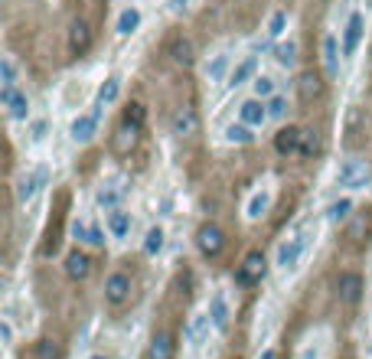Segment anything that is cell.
I'll return each mask as SVG.
<instances>
[{
  "mask_svg": "<svg viewBox=\"0 0 372 359\" xmlns=\"http://www.w3.org/2000/svg\"><path fill=\"white\" fill-rule=\"evenodd\" d=\"M310 245H313V238H310V229H294V232H287L278 248H274V268L281 274H294L304 265L307 258Z\"/></svg>",
  "mask_w": 372,
  "mask_h": 359,
  "instance_id": "obj_1",
  "label": "cell"
},
{
  "mask_svg": "<svg viewBox=\"0 0 372 359\" xmlns=\"http://www.w3.org/2000/svg\"><path fill=\"white\" fill-rule=\"evenodd\" d=\"M336 186L347 189V193H362V189H369L372 186L369 161H362V157H347V161H340V167H336Z\"/></svg>",
  "mask_w": 372,
  "mask_h": 359,
  "instance_id": "obj_2",
  "label": "cell"
},
{
  "mask_svg": "<svg viewBox=\"0 0 372 359\" xmlns=\"http://www.w3.org/2000/svg\"><path fill=\"white\" fill-rule=\"evenodd\" d=\"M101 112L105 108H92V112H82V114H75L72 124H69V141L72 144H79V147H85V144H92L95 137H99L101 131Z\"/></svg>",
  "mask_w": 372,
  "mask_h": 359,
  "instance_id": "obj_3",
  "label": "cell"
},
{
  "mask_svg": "<svg viewBox=\"0 0 372 359\" xmlns=\"http://www.w3.org/2000/svg\"><path fill=\"white\" fill-rule=\"evenodd\" d=\"M362 39H366V13L362 10H353L347 17V23L340 26V43H343V56L353 59L360 52Z\"/></svg>",
  "mask_w": 372,
  "mask_h": 359,
  "instance_id": "obj_4",
  "label": "cell"
},
{
  "mask_svg": "<svg viewBox=\"0 0 372 359\" xmlns=\"http://www.w3.org/2000/svg\"><path fill=\"white\" fill-rule=\"evenodd\" d=\"M46 183H50V170H46V167H33V170L20 174V180H17V203H20V206H30V203L43 193Z\"/></svg>",
  "mask_w": 372,
  "mask_h": 359,
  "instance_id": "obj_5",
  "label": "cell"
},
{
  "mask_svg": "<svg viewBox=\"0 0 372 359\" xmlns=\"http://www.w3.org/2000/svg\"><path fill=\"white\" fill-rule=\"evenodd\" d=\"M232 65H236L232 52H229V50H216L209 59L203 62V79H206L209 85H223V82H229Z\"/></svg>",
  "mask_w": 372,
  "mask_h": 359,
  "instance_id": "obj_6",
  "label": "cell"
},
{
  "mask_svg": "<svg viewBox=\"0 0 372 359\" xmlns=\"http://www.w3.org/2000/svg\"><path fill=\"white\" fill-rule=\"evenodd\" d=\"M72 238L79 242V245L101 248L112 236H108V229H105V225L92 223V219H85V216H75V223H72Z\"/></svg>",
  "mask_w": 372,
  "mask_h": 359,
  "instance_id": "obj_7",
  "label": "cell"
},
{
  "mask_svg": "<svg viewBox=\"0 0 372 359\" xmlns=\"http://www.w3.org/2000/svg\"><path fill=\"white\" fill-rule=\"evenodd\" d=\"M271 203H274V186H271V180H265V183H261L258 189L245 199V219L248 223L265 219V216L271 212Z\"/></svg>",
  "mask_w": 372,
  "mask_h": 359,
  "instance_id": "obj_8",
  "label": "cell"
},
{
  "mask_svg": "<svg viewBox=\"0 0 372 359\" xmlns=\"http://www.w3.org/2000/svg\"><path fill=\"white\" fill-rule=\"evenodd\" d=\"M236 118H238V121H245L248 127H255V131H261L265 124L271 121V114H268V101L255 99V95H248V99L238 101Z\"/></svg>",
  "mask_w": 372,
  "mask_h": 359,
  "instance_id": "obj_9",
  "label": "cell"
},
{
  "mask_svg": "<svg viewBox=\"0 0 372 359\" xmlns=\"http://www.w3.org/2000/svg\"><path fill=\"white\" fill-rule=\"evenodd\" d=\"M0 105L10 121H30V95L23 88H0Z\"/></svg>",
  "mask_w": 372,
  "mask_h": 359,
  "instance_id": "obj_10",
  "label": "cell"
},
{
  "mask_svg": "<svg viewBox=\"0 0 372 359\" xmlns=\"http://www.w3.org/2000/svg\"><path fill=\"white\" fill-rule=\"evenodd\" d=\"M212 334H216V323H212L209 310H199V314H193L189 323H186V340H189V347H193V349L206 347Z\"/></svg>",
  "mask_w": 372,
  "mask_h": 359,
  "instance_id": "obj_11",
  "label": "cell"
},
{
  "mask_svg": "<svg viewBox=\"0 0 372 359\" xmlns=\"http://www.w3.org/2000/svg\"><path fill=\"white\" fill-rule=\"evenodd\" d=\"M196 248H199V255H203V258H216V255H219V252L225 248V232H223V229H219L216 223L199 225Z\"/></svg>",
  "mask_w": 372,
  "mask_h": 359,
  "instance_id": "obj_12",
  "label": "cell"
},
{
  "mask_svg": "<svg viewBox=\"0 0 372 359\" xmlns=\"http://www.w3.org/2000/svg\"><path fill=\"white\" fill-rule=\"evenodd\" d=\"M320 56H323V72L327 79H340V65H343V43L336 33H327L323 37V46H320Z\"/></svg>",
  "mask_w": 372,
  "mask_h": 359,
  "instance_id": "obj_13",
  "label": "cell"
},
{
  "mask_svg": "<svg viewBox=\"0 0 372 359\" xmlns=\"http://www.w3.org/2000/svg\"><path fill=\"white\" fill-rule=\"evenodd\" d=\"M265 274H268V258L261 252H248L245 258H242V265H238L236 281L238 285H258Z\"/></svg>",
  "mask_w": 372,
  "mask_h": 359,
  "instance_id": "obj_14",
  "label": "cell"
},
{
  "mask_svg": "<svg viewBox=\"0 0 372 359\" xmlns=\"http://www.w3.org/2000/svg\"><path fill=\"white\" fill-rule=\"evenodd\" d=\"M105 229H108V236L124 242V238L134 232V212L124 209V206H114V209L105 212Z\"/></svg>",
  "mask_w": 372,
  "mask_h": 359,
  "instance_id": "obj_15",
  "label": "cell"
},
{
  "mask_svg": "<svg viewBox=\"0 0 372 359\" xmlns=\"http://www.w3.org/2000/svg\"><path fill=\"white\" fill-rule=\"evenodd\" d=\"M121 199H124V186L118 176H108V180H101L99 189H95V206L99 209H114V206H121Z\"/></svg>",
  "mask_w": 372,
  "mask_h": 359,
  "instance_id": "obj_16",
  "label": "cell"
},
{
  "mask_svg": "<svg viewBox=\"0 0 372 359\" xmlns=\"http://www.w3.org/2000/svg\"><path fill=\"white\" fill-rule=\"evenodd\" d=\"M209 317L212 323H216V334H225L229 330V323H232V300H229V294L225 291H216L209 298Z\"/></svg>",
  "mask_w": 372,
  "mask_h": 359,
  "instance_id": "obj_17",
  "label": "cell"
},
{
  "mask_svg": "<svg viewBox=\"0 0 372 359\" xmlns=\"http://www.w3.org/2000/svg\"><path fill=\"white\" fill-rule=\"evenodd\" d=\"M127 298H131V278L121 271L108 274V278H105V300H108L112 307H121Z\"/></svg>",
  "mask_w": 372,
  "mask_h": 359,
  "instance_id": "obj_18",
  "label": "cell"
},
{
  "mask_svg": "<svg viewBox=\"0 0 372 359\" xmlns=\"http://www.w3.org/2000/svg\"><path fill=\"white\" fill-rule=\"evenodd\" d=\"M141 23H144V13H141V7H124V10H118V17H114V33L118 37H134L137 30H141Z\"/></svg>",
  "mask_w": 372,
  "mask_h": 359,
  "instance_id": "obj_19",
  "label": "cell"
},
{
  "mask_svg": "<svg viewBox=\"0 0 372 359\" xmlns=\"http://www.w3.org/2000/svg\"><path fill=\"white\" fill-rule=\"evenodd\" d=\"M274 147H278V154H285V157L300 154L304 150V131L300 127H281L278 137H274Z\"/></svg>",
  "mask_w": 372,
  "mask_h": 359,
  "instance_id": "obj_20",
  "label": "cell"
},
{
  "mask_svg": "<svg viewBox=\"0 0 372 359\" xmlns=\"http://www.w3.org/2000/svg\"><path fill=\"white\" fill-rule=\"evenodd\" d=\"M258 75V59L255 56H245L242 62L232 65V72H229V88H242V85H251V79Z\"/></svg>",
  "mask_w": 372,
  "mask_h": 359,
  "instance_id": "obj_21",
  "label": "cell"
},
{
  "mask_svg": "<svg viewBox=\"0 0 372 359\" xmlns=\"http://www.w3.org/2000/svg\"><path fill=\"white\" fill-rule=\"evenodd\" d=\"M255 127H248L245 121H232V124H225L223 127V141L225 144H236V147H248V144H255Z\"/></svg>",
  "mask_w": 372,
  "mask_h": 359,
  "instance_id": "obj_22",
  "label": "cell"
},
{
  "mask_svg": "<svg viewBox=\"0 0 372 359\" xmlns=\"http://www.w3.org/2000/svg\"><path fill=\"white\" fill-rule=\"evenodd\" d=\"M298 37H285L281 43H274V62L285 69V72H291L294 65H298Z\"/></svg>",
  "mask_w": 372,
  "mask_h": 359,
  "instance_id": "obj_23",
  "label": "cell"
},
{
  "mask_svg": "<svg viewBox=\"0 0 372 359\" xmlns=\"http://www.w3.org/2000/svg\"><path fill=\"white\" fill-rule=\"evenodd\" d=\"M137 134H141V124L124 118L121 127L114 131V150H118V154H131V150L137 147Z\"/></svg>",
  "mask_w": 372,
  "mask_h": 359,
  "instance_id": "obj_24",
  "label": "cell"
},
{
  "mask_svg": "<svg viewBox=\"0 0 372 359\" xmlns=\"http://www.w3.org/2000/svg\"><path fill=\"white\" fill-rule=\"evenodd\" d=\"M287 30H291V13L287 10H274L268 17V23H265V39L268 43H281L287 37Z\"/></svg>",
  "mask_w": 372,
  "mask_h": 359,
  "instance_id": "obj_25",
  "label": "cell"
},
{
  "mask_svg": "<svg viewBox=\"0 0 372 359\" xmlns=\"http://www.w3.org/2000/svg\"><path fill=\"white\" fill-rule=\"evenodd\" d=\"M118 99H121V79L118 75H108L99 85V92H95V105L99 108H112V105H118Z\"/></svg>",
  "mask_w": 372,
  "mask_h": 359,
  "instance_id": "obj_26",
  "label": "cell"
},
{
  "mask_svg": "<svg viewBox=\"0 0 372 359\" xmlns=\"http://www.w3.org/2000/svg\"><path fill=\"white\" fill-rule=\"evenodd\" d=\"M88 46H92V30H88L85 20H75L69 26V50L75 56H82V52H88Z\"/></svg>",
  "mask_w": 372,
  "mask_h": 359,
  "instance_id": "obj_27",
  "label": "cell"
},
{
  "mask_svg": "<svg viewBox=\"0 0 372 359\" xmlns=\"http://www.w3.org/2000/svg\"><path fill=\"white\" fill-rule=\"evenodd\" d=\"M251 95L255 99H261V101H268V99H274L278 92H281V85H278V79H274L271 72H258L255 79H251Z\"/></svg>",
  "mask_w": 372,
  "mask_h": 359,
  "instance_id": "obj_28",
  "label": "cell"
},
{
  "mask_svg": "<svg viewBox=\"0 0 372 359\" xmlns=\"http://www.w3.org/2000/svg\"><path fill=\"white\" fill-rule=\"evenodd\" d=\"M141 248H144V255H147V258H157L163 248H167V229H163V225H150L147 232H144Z\"/></svg>",
  "mask_w": 372,
  "mask_h": 359,
  "instance_id": "obj_29",
  "label": "cell"
},
{
  "mask_svg": "<svg viewBox=\"0 0 372 359\" xmlns=\"http://www.w3.org/2000/svg\"><path fill=\"white\" fill-rule=\"evenodd\" d=\"M199 131V114L193 108H180L174 114V134L176 137H193Z\"/></svg>",
  "mask_w": 372,
  "mask_h": 359,
  "instance_id": "obj_30",
  "label": "cell"
},
{
  "mask_svg": "<svg viewBox=\"0 0 372 359\" xmlns=\"http://www.w3.org/2000/svg\"><path fill=\"white\" fill-rule=\"evenodd\" d=\"M88 271H92V261H88L85 252H72V255L65 258V274H69L72 281H85Z\"/></svg>",
  "mask_w": 372,
  "mask_h": 359,
  "instance_id": "obj_31",
  "label": "cell"
},
{
  "mask_svg": "<svg viewBox=\"0 0 372 359\" xmlns=\"http://www.w3.org/2000/svg\"><path fill=\"white\" fill-rule=\"evenodd\" d=\"M349 212H353V199H349V196L333 199V203L327 206V223H330V225H343L349 219Z\"/></svg>",
  "mask_w": 372,
  "mask_h": 359,
  "instance_id": "obj_32",
  "label": "cell"
},
{
  "mask_svg": "<svg viewBox=\"0 0 372 359\" xmlns=\"http://www.w3.org/2000/svg\"><path fill=\"white\" fill-rule=\"evenodd\" d=\"M147 359H174V336L157 334L147 347Z\"/></svg>",
  "mask_w": 372,
  "mask_h": 359,
  "instance_id": "obj_33",
  "label": "cell"
},
{
  "mask_svg": "<svg viewBox=\"0 0 372 359\" xmlns=\"http://www.w3.org/2000/svg\"><path fill=\"white\" fill-rule=\"evenodd\" d=\"M0 88H20V65L13 56L0 59Z\"/></svg>",
  "mask_w": 372,
  "mask_h": 359,
  "instance_id": "obj_34",
  "label": "cell"
},
{
  "mask_svg": "<svg viewBox=\"0 0 372 359\" xmlns=\"http://www.w3.org/2000/svg\"><path fill=\"white\" fill-rule=\"evenodd\" d=\"M340 298L347 300V304H356L360 300V287H362V281H360V274H340Z\"/></svg>",
  "mask_w": 372,
  "mask_h": 359,
  "instance_id": "obj_35",
  "label": "cell"
},
{
  "mask_svg": "<svg viewBox=\"0 0 372 359\" xmlns=\"http://www.w3.org/2000/svg\"><path fill=\"white\" fill-rule=\"evenodd\" d=\"M170 56H174L176 65H193V43L183 37H176L174 43H170Z\"/></svg>",
  "mask_w": 372,
  "mask_h": 359,
  "instance_id": "obj_36",
  "label": "cell"
},
{
  "mask_svg": "<svg viewBox=\"0 0 372 359\" xmlns=\"http://www.w3.org/2000/svg\"><path fill=\"white\" fill-rule=\"evenodd\" d=\"M268 114H271V121H287V114H291V99H287L285 92H278L274 99H268Z\"/></svg>",
  "mask_w": 372,
  "mask_h": 359,
  "instance_id": "obj_37",
  "label": "cell"
},
{
  "mask_svg": "<svg viewBox=\"0 0 372 359\" xmlns=\"http://www.w3.org/2000/svg\"><path fill=\"white\" fill-rule=\"evenodd\" d=\"M298 88H300V99L313 101L317 95H320V75H317V72H304V75H300V82H298Z\"/></svg>",
  "mask_w": 372,
  "mask_h": 359,
  "instance_id": "obj_38",
  "label": "cell"
},
{
  "mask_svg": "<svg viewBox=\"0 0 372 359\" xmlns=\"http://www.w3.org/2000/svg\"><path fill=\"white\" fill-rule=\"evenodd\" d=\"M46 131H50V121H46V118L33 121L30 124V144H43V141H46Z\"/></svg>",
  "mask_w": 372,
  "mask_h": 359,
  "instance_id": "obj_39",
  "label": "cell"
},
{
  "mask_svg": "<svg viewBox=\"0 0 372 359\" xmlns=\"http://www.w3.org/2000/svg\"><path fill=\"white\" fill-rule=\"evenodd\" d=\"M0 340H3V347H13V323H10V317H3V320H0Z\"/></svg>",
  "mask_w": 372,
  "mask_h": 359,
  "instance_id": "obj_40",
  "label": "cell"
},
{
  "mask_svg": "<svg viewBox=\"0 0 372 359\" xmlns=\"http://www.w3.org/2000/svg\"><path fill=\"white\" fill-rule=\"evenodd\" d=\"M320 356H323L320 343H307V347L300 349V356H298V359H320Z\"/></svg>",
  "mask_w": 372,
  "mask_h": 359,
  "instance_id": "obj_41",
  "label": "cell"
},
{
  "mask_svg": "<svg viewBox=\"0 0 372 359\" xmlns=\"http://www.w3.org/2000/svg\"><path fill=\"white\" fill-rule=\"evenodd\" d=\"M124 118H127V121H134V124H141V127H144V108H141V105H131V108H127V114H124Z\"/></svg>",
  "mask_w": 372,
  "mask_h": 359,
  "instance_id": "obj_42",
  "label": "cell"
},
{
  "mask_svg": "<svg viewBox=\"0 0 372 359\" xmlns=\"http://www.w3.org/2000/svg\"><path fill=\"white\" fill-rule=\"evenodd\" d=\"M189 3H193V0H167V10H170V13H183Z\"/></svg>",
  "mask_w": 372,
  "mask_h": 359,
  "instance_id": "obj_43",
  "label": "cell"
},
{
  "mask_svg": "<svg viewBox=\"0 0 372 359\" xmlns=\"http://www.w3.org/2000/svg\"><path fill=\"white\" fill-rule=\"evenodd\" d=\"M313 150H317V137L310 131H304V154H313Z\"/></svg>",
  "mask_w": 372,
  "mask_h": 359,
  "instance_id": "obj_44",
  "label": "cell"
},
{
  "mask_svg": "<svg viewBox=\"0 0 372 359\" xmlns=\"http://www.w3.org/2000/svg\"><path fill=\"white\" fill-rule=\"evenodd\" d=\"M56 356H59L56 343H43V359H56Z\"/></svg>",
  "mask_w": 372,
  "mask_h": 359,
  "instance_id": "obj_45",
  "label": "cell"
},
{
  "mask_svg": "<svg viewBox=\"0 0 372 359\" xmlns=\"http://www.w3.org/2000/svg\"><path fill=\"white\" fill-rule=\"evenodd\" d=\"M258 359H278V349H274V347L261 349V353H258Z\"/></svg>",
  "mask_w": 372,
  "mask_h": 359,
  "instance_id": "obj_46",
  "label": "cell"
},
{
  "mask_svg": "<svg viewBox=\"0 0 372 359\" xmlns=\"http://www.w3.org/2000/svg\"><path fill=\"white\" fill-rule=\"evenodd\" d=\"M369 356H372V340H369Z\"/></svg>",
  "mask_w": 372,
  "mask_h": 359,
  "instance_id": "obj_47",
  "label": "cell"
},
{
  "mask_svg": "<svg viewBox=\"0 0 372 359\" xmlns=\"http://www.w3.org/2000/svg\"><path fill=\"white\" fill-rule=\"evenodd\" d=\"M92 359H108V356H92Z\"/></svg>",
  "mask_w": 372,
  "mask_h": 359,
  "instance_id": "obj_48",
  "label": "cell"
}]
</instances>
